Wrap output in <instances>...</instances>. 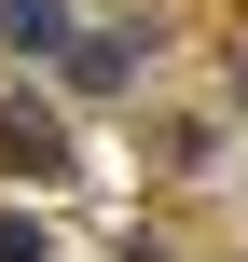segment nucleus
I'll return each instance as SVG.
<instances>
[{
    "label": "nucleus",
    "mask_w": 248,
    "mask_h": 262,
    "mask_svg": "<svg viewBox=\"0 0 248 262\" xmlns=\"http://www.w3.org/2000/svg\"><path fill=\"white\" fill-rule=\"evenodd\" d=\"M0 166H28V180H55L69 152H55V124H41V111H14V97H0Z\"/></svg>",
    "instance_id": "nucleus-1"
},
{
    "label": "nucleus",
    "mask_w": 248,
    "mask_h": 262,
    "mask_svg": "<svg viewBox=\"0 0 248 262\" xmlns=\"http://www.w3.org/2000/svg\"><path fill=\"white\" fill-rule=\"evenodd\" d=\"M0 28H14V41H55L69 14H55V0H0Z\"/></svg>",
    "instance_id": "nucleus-2"
},
{
    "label": "nucleus",
    "mask_w": 248,
    "mask_h": 262,
    "mask_svg": "<svg viewBox=\"0 0 248 262\" xmlns=\"http://www.w3.org/2000/svg\"><path fill=\"white\" fill-rule=\"evenodd\" d=\"M0 262H41V221L28 207H0Z\"/></svg>",
    "instance_id": "nucleus-3"
}]
</instances>
